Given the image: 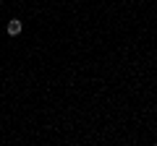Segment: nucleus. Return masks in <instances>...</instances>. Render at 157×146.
Listing matches in <instances>:
<instances>
[{
    "mask_svg": "<svg viewBox=\"0 0 157 146\" xmlns=\"http://www.w3.org/2000/svg\"><path fill=\"white\" fill-rule=\"evenodd\" d=\"M21 29H24V24L18 21V18H11V21H8V34H11V37L21 34Z\"/></svg>",
    "mask_w": 157,
    "mask_h": 146,
    "instance_id": "nucleus-1",
    "label": "nucleus"
},
{
    "mask_svg": "<svg viewBox=\"0 0 157 146\" xmlns=\"http://www.w3.org/2000/svg\"><path fill=\"white\" fill-rule=\"evenodd\" d=\"M0 3H3V0H0Z\"/></svg>",
    "mask_w": 157,
    "mask_h": 146,
    "instance_id": "nucleus-2",
    "label": "nucleus"
}]
</instances>
